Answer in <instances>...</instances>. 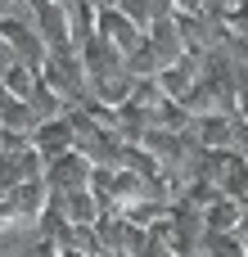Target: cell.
<instances>
[{
    "mask_svg": "<svg viewBox=\"0 0 248 257\" xmlns=\"http://www.w3.org/2000/svg\"><path fill=\"white\" fill-rule=\"evenodd\" d=\"M0 149H5V140H0Z\"/></svg>",
    "mask_w": 248,
    "mask_h": 257,
    "instance_id": "cell-9",
    "label": "cell"
},
{
    "mask_svg": "<svg viewBox=\"0 0 248 257\" xmlns=\"http://www.w3.org/2000/svg\"><path fill=\"white\" fill-rule=\"evenodd\" d=\"M50 208H54L68 226H99V217H104V208H99V199L90 194V185H81V190H63V194H50Z\"/></svg>",
    "mask_w": 248,
    "mask_h": 257,
    "instance_id": "cell-3",
    "label": "cell"
},
{
    "mask_svg": "<svg viewBox=\"0 0 248 257\" xmlns=\"http://www.w3.org/2000/svg\"><path fill=\"white\" fill-rule=\"evenodd\" d=\"M244 239H248V235H244Z\"/></svg>",
    "mask_w": 248,
    "mask_h": 257,
    "instance_id": "cell-10",
    "label": "cell"
},
{
    "mask_svg": "<svg viewBox=\"0 0 248 257\" xmlns=\"http://www.w3.org/2000/svg\"><path fill=\"white\" fill-rule=\"evenodd\" d=\"M203 257H248V239L239 230H208L203 235Z\"/></svg>",
    "mask_w": 248,
    "mask_h": 257,
    "instance_id": "cell-6",
    "label": "cell"
},
{
    "mask_svg": "<svg viewBox=\"0 0 248 257\" xmlns=\"http://www.w3.org/2000/svg\"><path fill=\"white\" fill-rule=\"evenodd\" d=\"M90 172H95V163L81 149H72V154H59V158L45 163V185H50V194L81 190V185H90Z\"/></svg>",
    "mask_w": 248,
    "mask_h": 257,
    "instance_id": "cell-2",
    "label": "cell"
},
{
    "mask_svg": "<svg viewBox=\"0 0 248 257\" xmlns=\"http://www.w3.org/2000/svg\"><path fill=\"white\" fill-rule=\"evenodd\" d=\"M32 149H36L45 163H50V158H59V154H72V149H77V131H72L68 113H63V117L41 122V126L32 131Z\"/></svg>",
    "mask_w": 248,
    "mask_h": 257,
    "instance_id": "cell-5",
    "label": "cell"
},
{
    "mask_svg": "<svg viewBox=\"0 0 248 257\" xmlns=\"http://www.w3.org/2000/svg\"><path fill=\"white\" fill-rule=\"evenodd\" d=\"M32 27H36L41 41L50 45V54L72 50V23H68L63 0H32Z\"/></svg>",
    "mask_w": 248,
    "mask_h": 257,
    "instance_id": "cell-1",
    "label": "cell"
},
{
    "mask_svg": "<svg viewBox=\"0 0 248 257\" xmlns=\"http://www.w3.org/2000/svg\"><path fill=\"white\" fill-rule=\"evenodd\" d=\"M239 235H248V194L239 199Z\"/></svg>",
    "mask_w": 248,
    "mask_h": 257,
    "instance_id": "cell-8",
    "label": "cell"
},
{
    "mask_svg": "<svg viewBox=\"0 0 248 257\" xmlns=\"http://www.w3.org/2000/svg\"><path fill=\"white\" fill-rule=\"evenodd\" d=\"M99 36H104V41H108L122 59H127L131 50H140V45H145L140 23H136V18H127L117 5H113V9H99Z\"/></svg>",
    "mask_w": 248,
    "mask_h": 257,
    "instance_id": "cell-4",
    "label": "cell"
},
{
    "mask_svg": "<svg viewBox=\"0 0 248 257\" xmlns=\"http://www.w3.org/2000/svg\"><path fill=\"white\" fill-rule=\"evenodd\" d=\"M203 226L208 230H239V199L221 194L217 203H208L203 208Z\"/></svg>",
    "mask_w": 248,
    "mask_h": 257,
    "instance_id": "cell-7",
    "label": "cell"
}]
</instances>
